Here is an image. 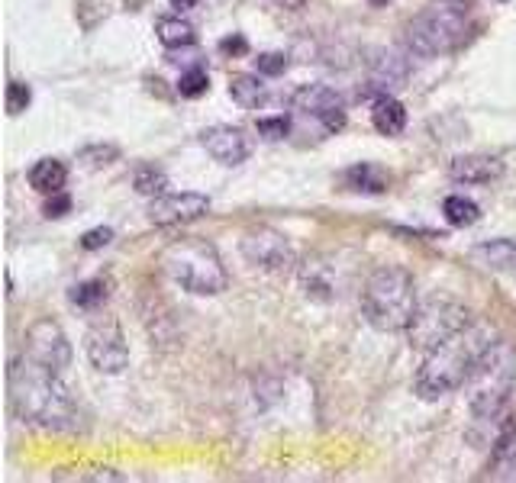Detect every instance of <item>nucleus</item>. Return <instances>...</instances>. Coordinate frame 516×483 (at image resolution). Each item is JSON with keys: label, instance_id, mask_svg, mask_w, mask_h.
Returning <instances> with one entry per match:
<instances>
[{"label": "nucleus", "instance_id": "f257e3e1", "mask_svg": "<svg viewBox=\"0 0 516 483\" xmlns=\"http://www.w3.org/2000/svg\"><path fill=\"white\" fill-rule=\"evenodd\" d=\"M10 406L17 419L49 432H78L81 409L71 397V390L62 384V374L49 371L46 364L33 358H13L7 371Z\"/></svg>", "mask_w": 516, "mask_h": 483}, {"label": "nucleus", "instance_id": "f03ea898", "mask_svg": "<svg viewBox=\"0 0 516 483\" xmlns=\"http://www.w3.org/2000/svg\"><path fill=\"white\" fill-rule=\"evenodd\" d=\"M494 339L497 335L487 326H465L462 332H455L452 339L436 345L433 351H426L420 371L413 377L417 397L433 403V400L449 397V393H455L458 387H465L481 358V351Z\"/></svg>", "mask_w": 516, "mask_h": 483}, {"label": "nucleus", "instance_id": "7ed1b4c3", "mask_svg": "<svg viewBox=\"0 0 516 483\" xmlns=\"http://www.w3.org/2000/svg\"><path fill=\"white\" fill-rule=\"evenodd\" d=\"M516 387V348L507 339H494L481 351V358L465 384L468 409L475 419H500Z\"/></svg>", "mask_w": 516, "mask_h": 483}, {"label": "nucleus", "instance_id": "20e7f679", "mask_svg": "<svg viewBox=\"0 0 516 483\" xmlns=\"http://www.w3.org/2000/svg\"><path fill=\"white\" fill-rule=\"evenodd\" d=\"M420 310L417 284L404 268H378L362 290V313L378 332H407Z\"/></svg>", "mask_w": 516, "mask_h": 483}, {"label": "nucleus", "instance_id": "39448f33", "mask_svg": "<svg viewBox=\"0 0 516 483\" xmlns=\"http://www.w3.org/2000/svg\"><path fill=\"white\" fill-rule=\"evenodd\" d=\"M162 268L171 281L194 297H217L229 284L217 245L204 236H181L171 242L162 252Z\"/></svg>", "mask_w": 516, "mask_h": 483}, {"label": "nucleus", "instance_id": "423d86ee", "mask_svg": "<svg viewBox=\"0 0 516 483\" xmlns=\"http://www.w3.org/2000/svg\"><path fill=\"white\" fill-rule=\"evenodd\" d=\"M471 13L465 0H436L407 26V49L417 58H439L465 46Z\"/></svg>", "mask_w": 516, "mask_h": 483}, {"label": "nucleus", "instance_id": "0eeeda50", "mask_svg": "<svg viewBox=\"0 0 516 483\" xmlns=\"http://www.w3.org/2000/svg\"><path fill=\"white\" fill-rule=\"evenodd\" d=\"M465 326H471L468 306L455 303L449 297H433V300L420 303V310H417V316H413L407 335H410V345L426 355V351H433L436 345L452 339V335L462 332Z\"/></svg>", "mask_w": 516, "mask_h": 483}, {"label": "nucleus", "instance_id": "6e6552de", "mask_svg": "<svg viewBox=\"0 0 516 483\" xmlns=\"http://www.w3.org/2000/svg\"><path fill=\"white\" fill-rule=\"evenodd\" d=\"M291 110L304 120H313L326 136L346 126V100L326 84H300L291 97Z\"/></svg>", "mask_w": 516, "mask_h": 483}, {"label": "nucleus", "instance_id": "1a4fd4ad", "mask_svg": "<svg viewBox=\"0 0 516 483\" xmlns=\"http://www.w3.org/2000/svg\"><path fill=\"white\" fill-rule=\"evenodd\" d=\"M239 252L252 268H262V271H271V274L291 271L297 265L294 245L288 242V236H281V232L271 229V226L249 229L239 242Z\"/></svg>", "mask_w": 516, "mask_h": 483}, {"label": "nucleus", "instance_id": "9d476101", "mask_svg": "<svg viewBox=\"0 0 516 483\" xmlns=\"http://www.w3.org/2000/svg\"><path fill=\"white\" fill-rule=\"evenodd\" d=\"M84 351H88V361L100 374H120L129 364V345L126 335L120 329L117 319H97L94 326L84 335Z\"/></svg>", "mask_w": 516, "mask_h": 483}, {"label": "nucleus", "instance_id": "9b49d317", "mask_svg": "<svg viewBox=\"0 0 516 483\" xmlns=\"http://www.w3.org/2000/svg\"><path fill=\"white\" fill-rule=\"evenodd\" d=\"M23 355L39 361V364H46V368L55 374H65V368L71 364V342H68V335L62 332L59 322L39 319L26 329Z\"/></svg>", "mask_w": 516, "mask_h": 483}, {"label": "nucleus", "instance_id": "f8f14e48", "mask_svg": "<svg viewBox=\"0 0 516 483\" xmlns=\"http://www.w3.org/2000/svg\"><path fill=\"white\" fill-rule=\"evenodd\" d=\"M210 213V197L204 194H194V190H184V194H162L152 200L149 207V223L152 226H184V223H194V219L207 216Z\"/></svg>", "mask_w": 516, "mask_h": 483}, {"label": "nucleus", "instance_id": "ddd939ff", "mask_svg": "<svg viewBox=\"0 0 516 483\" xmlns=\"http://www.w3.org/2000/svg\"><path fill=\"white\" fill-rule=\"evenodd\" d=\"M200 145L226 168H236L252 155V139L239 126H210L200 133Z\"/></svg>", "mask_w": 516, "mask_h": 483}, {"label": "nucleus", "instance_id": "4468645a", "mask_svg": "<svg viewBox=\"0 0 516 483\" xmlns=\"http://www.w3.org/2000/svg\"><path fill=\"white\" fill-rule=\"evenodd\" d=\"M449 174L458 184H494L504 178V161L497 155H458Z\"/></svg>", "mask_w": 516, "mask_h": 483}, {"label": "nucleus", "instance_id": "2eb2a0df", "mask_svg": "<svg viewBox=\"0 0 516 483\" xmlns=\"http://www.w3.org/2000/svg\"><path fill=\"white\" fill-rule=\"evenodd\" d=\"M297 277H300V287H304V294L317 303H329L336 300V274H333V265H329L326 258H307L304 265L297 268Z\"/></svg>", "mask_w": 516, "mask_h": 483}, {"label": "nucleus", "instance_id": "dca6fc26", "mask_svg": "<svg viewBox=\"0 0 516 483\" xmlns=\"http://www.w3.org/2000/svg\"><path fill=\"white\" fill-rule=\"evenodd\" d=\"M487 477L516 483V422H507L504 432L497 435L491 467H487Z\"/></svg>", "mask_w": 516, "mask_h": 483}, {"label": "nucleus", "instance_id": "f3484780", "mask_svg": "<svg viewBox=\"0 0 516 483\" xmlns=\"http://www.w3.org/2000/svg\"><path fill=\"white\" fill-rule=\"evenodd\" d=\"M407 58H400L397 52H381L375 62H371V87L378 94H391L394 87H400L407 81Z\"/></svg>", "mask_w": 516, "mask_h": 483}, {"label": "nucleus", "instance_id": "a211bd4d", "mask_svg": "<svg viewBox=\"0 0 516 483\" xmlns=\"http://www.w3.org/2000/svg\"><path fill=\"white\" fill-rule=\"evenodd\" d=\"M371 126L378 129L381 136H400L407 126V110L397 97L391 94H378L375 107H371Z\"/></svg>", "mask_w": 516, "mask_h": 483}, {"label": "nucleus", "instance_id": "6ab92c4d", "mask_svg": "<svg viewBox=\"0 0 516 483\" xmlns=\"http://www.w3.org/2000/svg\"><path fill=\"white\" fill-rule=\"evenodd\" d=\"M342 181H346V187L355 190V194H384V190L391 187V174L381 165H371V161H358V165H352L342 174Z\"/></svg>", "mask_w": 516, "mask_h": 483}, {"label": "nucleus", "instance_id": "aec40b11", "mask_svg": "<svg viewBox=\"0 0 516 483\" xmlns=\"http://www.w3.org/2000/svg\"><path fill=\"white\" fill-rule=\"evenodd\" d=\"M475 255L484 268L494 271H516V239H487L475 245Z\"/></svg>", "mask_w": 516, "mask_h": 483}, {"label": "nucleus", "instance_id": "412c9836", "mask_svg": "<svg viewBox=\"0 0 516 483\" xmlns=\"http://www.w3.org/2000/svg\"><path fill=\"white\" fill-rule=\"evenodd\" d=\"M65 181H68V168L59 158H39L30 168V187L39 190V194L49 197L59 194V190H65Z\"/></svg>", "mask_w": 516, "mask_h": 483}, {"label": "nucleus", "instance_id": "4be33fe9", "mask_svg": "<svg viewBox=\"0 0 516 483\" xmlns=\"http://www.w3.org/2000/svg\"><path fill=\"white\" fill-rule=\"evenodd\" d=\"M155 36H159L165 49H188L197 42L194 26L188 20H181V13L178 17H162L159 23H155Z\"/></svg>", "mask_w": 516, "mask_h": 483}, {"label": "nucleus", "instance_id": "5701e85b", "mask_svg": "<svg viewBox=\"0 0 516 483\" xmlns=\"http://www.w3.org/2000/svg\"><path fill=\"white\" fill-rule=\"evenodd\" d=\"M442 213H446L449 226H455V229L475 226L478 219H481V207H478V203L468 200V197H462V194H452V197L442 200Z\"/></svg>", "mask_w": 516, "mask_h": 483}, {"label": "nucleus", "instance_id": "b1692460", "mask_svg": "<svg viewBox=\"0 0 516 483\" xmlns=\"http://www.w3.org/2000/svg\"><path fill=\"white\" fill-rule=\"evenodd\" d=\"M68 297L78 310H97V306H104L110 297V281L107 277H94V281H84L78 287H71Z\"/></svg>", "mask_w": 516, "mask_h": 483}, {"label": "nucleus", "instance_id": "393cba45", "mask_svg": "<svg viewBox=\"0 0 516 483\" xmlns=\"http://www.w3.org/2000/svg\"><path fill=\"white\" fill-rule=\"evenodd\" d=\"M229 97H233L242 110H255L265 100V84L255 75H236L229 81Z\"/></svg>", "mask_w": 516, "mask_h": 483}, {"label": "nucleus", "instance_id": "a878e982", "mask_svg": "<svg viewBox=\"0 0 516 483\" xmlns=\"http://www.w3.org/2000/svg\"><path fill=\"white\" fill-rule=\"evenodd\" d=\"M165 187H168V178H165V171L162 168H155V165H142L136 168L133 174V190L139 197H162L165 194Z\"/></svg>", "mask_w": 516, "mask_h": 483}, {"label": "nucleus", "instance_id": "bb28decb", "mask_svg": "<svg viewBox=\"0 0 516 483\" xmlns=\"http://www.w3.org/2000/svg\"><path fill=\"white\" fill-rule=\"evenodd\" d=\"M207 91H210V78H207L204 68L184 71L181 81H178V94H181L184 100H197V97H204Z\"/></svg>", "mask_w": 516, "mask_h": 483}, {"label": "nucleus", "instance_id": "cd10ccee", "mask_svg": "<svg viewBox=\"0 0 516 483\" xmlns=\"http://www.w3.org/2000/svg\"><path fill=\"white\" fill-rule=\"evenodd\" d=\"M30 104H33V87L23 84V81H10L7 84V113L20 116Z\"/></svg>", "mask_w": 516, "mask_h": 483}, {"label": "nucleus", "instance_id": "c85d7f7f", "mask_svg": "<svg viewBox=\"0 0 516 483\" xmlns=\"http://www.w3.org/2000/svg\"><path fill=\"white\" fill-rule=\"evenodd\" d=\"M255 129H258V136H265L271 142L288 139V133H291V116H262Z\"/></svg>", "mask_w": 516, "mask_h": 483}, {"label": "nucleus", "instance_id": "c756f323", "mask_svg": "<svg viewBox=\"0 0 516 483\" xmlns=\"http://www.w3.org/2000/svg\"><path fill=\"white\" fill-rule=\"evenodd\" d=\"M288 55L284 52H262L255 58V68H258V75H265V78H278L288 71Z\"/></svg>", "mask_w": 516, "mask_h": 483}, {"label": "nucleus", "instance_id": "7c9ffc66", "mask_svg": "<svg viewBox=\"0 0 516 483\" xmlns=\"http://www.w3.org/2000/svg\"><path fill=\"white\" fill-rule=\"evenodd\" d=\"M81 161H88V165L100 168V165H110L113 158H120V149L117 145H88V149L78 152Z\"/></svg>", "mask_w": 516, "mask_h": 483}, {"label": "nucleus", "instance_id": "2f4dec72", "mask_svg": "<svg viewBox=\"0 0 516 483\" xmlns=\"http://www.w3.org/2000/svg\"><path fill=\"white\" fill-rule=\"evenodd\" d=\"M110 242H113V229L110 226H97V229L84 232V236H81L84 252H97V248H107Z\"/></svg>", "mask_w": 516, "mask_h": 483}, {"label": "nucleus", "instance_id": "473e14b6", "mask_svg": "<svg viewBox=\"0 0 516 483\" xmlns=\"http://www.w3.org/2000/svg\"><path fill=\"white\" fill-rule=\"evenodd\" d=\"M71 210V197L65 194V190H59V194H52V200L46 203V216L49 219H59Z\"/></svg>", "mask_w": 516, "mask_h": 483}, {"label": "nucleus", "instance_id": "72a5a7b5", "mask_svg": "<svg viewBox=\"0 0 516 483\" xmlns=\"http://www.w3.org/2000/svg\"><path fill=\"white\" fill-rule=\"evenodd\" d=\"M220 52H226V55H246L249 52V42H246V36H226L223 42H220Z\"/></svg>", "mask_w": 516, "mask_h": 483}, {"label": "nucleus", "instance_id": "f704fd0d", "mask_svg": "<svg viewBox=\"0 0 516 483\" xmlns=\"http://www.w3.org/2000/svg\"><path fill=\"white\" fill-rule=\"evenodd\" d=\"M171 7H175V13H188V10H194L200 0H168Z\"/></svg>", "mask_w": 516, "mask_h": 483}, {"label": "nucleus", "instance_id": "c9c22d12", "mask_svg": "<svg viewBox=\"0 0 516 483\" xmlns=\"http://www.w3.org/2000/svg\"><path fill=\"white\" fill-rule=\"evenodd\" d=\"M278 7H284V10H300V7H307L310 0H275Z\"/></svg>", "mask_w": 516, "mask_h": 483}, {"label": "nucleus", "instance_id": "e433bc0d", "mask_svg": "<svg viewBox=\"0 0 516 483\" xmlns=\"http://www.w3.org/2000/svg\"><path fill=\"white\" fill-rule=\"evenodd\" d=\"M500 4H507V0H500Z\"/></svg>", "mask_w": 516, "mask_h": 483}]
</instances>
